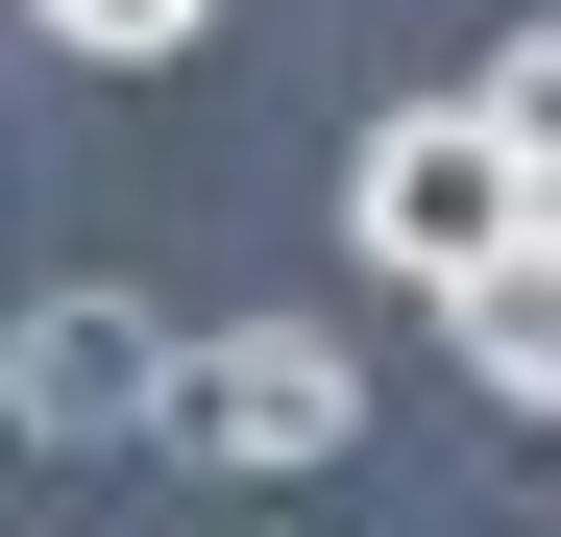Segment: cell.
I'll use <instances>...</instances> for the list:
<instances>
[{
	"label": "cell",
	"instance_id": "cell-1",
	"mask_svg": "<svg viewBox=\"0 0 561 537\" xmlns=\"http://www.w3.org/2000/svg\"><path fill=\"white\" fill-rule=\"evenodd\" d=\"M342 244L391 268V294H489V268L537 244V147L489 99H391V123L342 147Z\"/></svg>",
	"mask_w": 561,
	"mask_h": 537
},
{
	"label": "cell",
	"instance_id": "cell-2",
	"mask_svg": "<svg viewBox=\"0 0 561 537\" xmlns=\"http://www.w3.org/2000/svg\"><path fill=\"white\" fill-rule=\"evenodd\" d=\"M366 439V367L318 318H220L196 367H171V465H220V489H294V465H342Z\"/></svg>",
	"mask_w": 561,
	"mask_h": 537
},
{
	"label": "cell",
	"instance_id": "cell-3",
	"mask_svg": "<svg viewBox=\"0 0 561 537\" xmlns=\"http://www.w3.org/2000/svg\"><path fill=\"white\" fill-rule=\"evenodd\" d=\"M171 367H196V342L73 268V294H25V342H0V415L25 439H171Z\"/></svg>",
	"mask_w": 561,
	"mask_h": 537
},
{
	"label": "cell",
	"instance_id": "cell-4",
	"mask_svg": "<svg viewBox=\"0 0 561 537\" xmlns=\"http://www.w3.org/2000/svg\"><path fill=\"white\" fill-rule=\"evenodd\" d=\"M439 342H463V391H489V415H561V244H513L489 294H439Z\"/></svg>",
	"mask_w": 561,
	"mask_h": 537
},
{
	"label": "cell",
	"instance_id": "cell-5",
	"mask_svg": "<svg viewBox=\"0 0 561 537\" xmlns=\"http://www.w3.org/2000/svg\"><path fill=\"white\" fill-rule=\"evenodd\" d=\"M25 25H49L73 73H171V49H196V25H220V0H25Z\"/></svg>",
	"mask_w": 561,
	"mask_h": 537
},
{
	"label": "cell",
	"instance_id": "cell-6",
	"mask_svg": "<svg viewBox=\"0 0 561 537\" xmlns=\"http://www.w3.org/2000/svg\"><path fill=\"white\" fill-rule=\"evenodd\" d=\"M463 99H489V123H513V147H537V171H561V25H513V49H489V73H463Z\"/></svg>",
	"mask_w": 561,
	"mask_h": 537
}]
</instances>
